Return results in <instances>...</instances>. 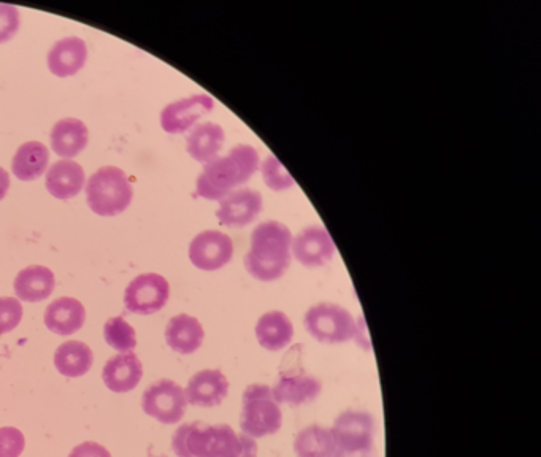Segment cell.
Masks as SVG:
<instances>
[{
    "label": "cell",
    "instance_id": "d4e9b609",
    "mask_svg": "<svg viewBox=\"0 0 541 457\" xmlns=\"http://www.w3.org/2000/svg\"><path fill=\"white\" fill-rule=\"evenodd\" d=\"M93 364V351L86 343L77 340L62 343L54 353V365L64 377H83L91 370Z\"/></svg>",
    "mask_w": 541,
    "mask_h": 457
},
{
    "label": "cell",
    "instance_id": "7402d4cb",
    "mask_svg": "<svg viewBox=\"0 0 541 457\" xmlns=\"http://www.w3.org/2000/svg\"><path fill=\"white\" fill-rule=\"evenodd\" d=\"M226 134L223 127L216 123H202L192 127L186 139V150L192 159L207 164L218 158L223 148Z\"/></svg>",
    "mask_w": 541,
    "mask_h": 457
},
{
    "label": "cell",
    "instance_id": "cb8c5ba5",
    "mask_svg": "<svg viewBox=\"0 0 541 457\" xmlns=\"http://www.w3.org/2000/svg\"><path fill=\"white\" fill-rule=\"evenodd\" d=\"M54 285V273L48 267L31 265L16 275L15 294L18 299L35 304L48 299L53 294Z\"/></svg>",
    "mask_w": 541,
    "mask_h": 457
},
{
    "label": "cell",
    "instance_id": "e575fe53",
    "mask_svg": "<svg viewBox=\"0 0 541 457\" xmlns=\"http://www.w3.org/2000/svg\"><path fill=\"white\" fill-rule=\"evenodd\" d=\"M8 189H10V175L4 167H0V200L7 196Z\"/></svg>",
    "mask_w": 541,
    "mask_h": 457
},
{
    "label": "cell",
    "instance_id": "f546056e",
    "mask_svg": "<svg viewBox=\"0 0 541 457\" xmlns=\"http://www.w3.org/2000/svg\"><path fill=\"white\" fill-rule=\"evenodd\" d=\"M23 318V305L15 297H0V335L12 332Z\"/></svg>",
    "mask_w": 541,
    "mask_h": 457
},
{
    "label": "cell",
    "instance_id": "603a6c76",
    "mask_svg": "<svg viewBox=\"0 0 541 457\" xmlns=\"http://www.w3.org/2000/svg\"><path fill=\"white\" fill-rule=\"evenodd\" d=\"M89 131L83 121L66 118L54 124L51 148L64 159H72L88 146Z\"/></svg>",
    "mask_w": 541,
    "mask_h": 457
},
{
    "label": "cell",
    "instance_id": "e0dca14e",
    "mask_svg": "<svg viewBox=\"0 0 541 457\" xmlns=\"http://www.w3.org/2000/svg\"><path fill=\"white\" fill-rule=\"evenodd\" d=\"M88 47L85 40L67 37L54 43L48 53V69L59 78L72 77L85 67Z\"/></svg>",
    "mask_w": 541,
    "mask_h": 457
},
{
    "label": "cell",
    "instance_id": "5bb4252c",
    "mask_svg": "<svg viewBox=\"0 0 541 457\" xmlns=\"http://www.w3.org/2000/svg\"><path fill=\"white\" fill-rule=\"evenodd\" d=\"M185 394L188 404L194 407H218L229 394V381L221 370H200L189 380Z\"/></svg>",
    "mask_w": 541,
    "mask_h": 457
},
{
    "label": "cell",
    "instance_id": "5b68a950",
    "mask_svg": "<svg viewBox=\"0 0 541 457\" xmlns=\"http://www.w3.org/2000/svg\"><path fill=\"white\" fill-rule=\"evenodd\" d=\"M283 426V411L269 385H251L243 392L240 429L248 437L264 438L277 434Z\"/></svg>",
    "mask_w": 541,
    "mask_h": 457
},
{
    "label": "cell",
    "instance_id": "484cf974",
    "mask_svg": "<svg viewBox=\"0 0 541 457\" xmlns=\"http://www.w3.org/2000/svg\"><path fill=\"white\" fill-rule=\"evenodd\" d=\"M50 162V151L40 142H27L18 148L13 158L12 170L21 181L42 177Z\"/></svg>",
    "mask_w": 541,
    "mask_h": 457
},
{
    "label": "cell",
    "instance_id": "9a60e30c",
    "mask_svg": "<svg viewBox=\"0 0 541 457\" xmlns=\"http://www.w3.org/2000/svg\"><path fill=\"white\" fill-rule=\"evenodd\" d=\"M143 377V365L135 353H123L108 359L102 370L105 386L116 394L132 391Z\"/></svg>",
    "mask_w": 541,
    "mask_h": 457
},
{
    "label": "cell",
    "instance_id": "ba28073f",
    "mask_svg": "<svg viewBox=\"0 0 541 457\" xmlns=\"http://www.w3.org/2000/svg\"><path fill=\"white\" fill-rule=\"evenodd\" d=\"M142 408L159 423H180L188 408L185 389L172 380L156 381L143 392Z\"/></svg>",
    "mask_w": 541,
    "mask_h": 457
},
{
    "label": "cell",
    "instance_id": "6da1fadb",
    "mask_svg": "<svg viewBox=\"0 0 541 457\" xmlns=\"http://www.w3.org/2000/svg\"><path fill=\"white\" fill-rule=\"evenodd\" d=\"M292 232L280 221H265L251 234V246L245 256V269L254 280L272 283L291 267Z\"/></svg>",
    "mask_w": 541,
    "mask_h": 457
},
{
    "label": "cell",
    "instance_id": "1f68e13d",
    "mask_svg": "<svg viewBox=\"0 0 541 457\" xmlns=\"http://www.w3.org/2000/svg\"><path fill=\"white\" fill-rule=\"evenodd\" d=\"M20 29V12L13 5L0 4V43L8 42Z\"/></svg>",
    "mask_w": 541,
    "mask_h": 457
},
{
    "label": "cell",
    "instance_id": "d6986e66",
    "mask_svg": "<svg viewBox=\"0 0 541 457\" xmlns=\"http://www.w3.org/2000/svg\"><path fill=\"white\" fill-rule=\"evenodd\" d=\"M45 326L58 335H72L80 331L86 321V310L80 300L59 297L45 310Z\"/></svg>",
    "mask_w": 541,
    "mask_h": 457
},
{
    "label": "cell",
    "instance_id": "83f0119b",
    "mask_svg": "<svg viewBox=\"0 0 541 457\" xmlns=\"http://www.w3.org/2000/svg\"><path fill=\"white\" fill-rule=\"evenodd\" d=\"M105 342L119 353H131L137 346V334L126 319L110 318L104 326Z\"/></svg>",
    "mask_w": 541,
    "mask_h": 457
},
{
    "label": "cell",
    "instance_id": "3957f363",
    "mask_svg": "<svg viewBox=\"0 0 541 457\" xmlns=\"http://www.w3.org/2000/svg\"><path fill=\"white\" fill-rule=\"evenodd\" d=\"M172 450L178 457H237L242 451L240 434L227 424H183L172 437Z\"/></svg>",
    "mask_w": 541,
    "mask_h": 457
},
{
    "label": "cell",
    "instance_id": "7c38bea8",
    "mask_svg": "<svg viewBox=\"0 0 541 457\" xmlns=\"http://www.w3.org/2000/svg\"><path fill=\"white\" fill-rule=\"evenodd\" d=\"M215 100L208 94H194L186 99L177 100L162 110L161 126L169 134H185L196 126L200 118L213 112Z\"/></svg>",
    "mask_w": 541,
    "mask_h": 457
},
{
    "label": "cell",
    "instance_id": "2e32d148",
    "mask_svg": "<svg viewBox=\"0 0 541 457\" xmlns=\"http://www.w3.org/2000/svg\"><path fill=\"white\" fill-rule=\"evenodd\" d=\"M323 391L321 381L311 377L307 373H289L278 380L275 388H272L273 397L278 404L291 405V407H302L318 399Z\"/></svg>",
    "mask_w": 541,
    "mask_h": 457
},
{
    "label": "cell",
    "instance_id": "4dcf8cb0",
    "mask_svg": "<svg viewBox=\"0 0 541 457\" xmlns=\"http://www.w3.org/2000/svg\"><path fill=\"white\" fill-rule=\"evenodd\" d=\"M26 446L23 432L16 427L0 429V457H20Z\"/></svg>",
    "mask_w": 541,
    "mask_h": 457
},
{
    "label": "cell",
    "instance_id": "52a82bcc",
    "mask_svg": "<svg viewBox=\"0 0 541 457\" xmlns=\"http://www.w3.org/2000/svg\"><path fill=\"white\" fill-rule=\"evenodd\" d=\"M305 329L324 345H342L357 337L356 319L342 305L316 304L308 308L304 318Z\"/></svg>",
    "mask_w": 541,
    "mask_h": 457
},
{
    "label": "cell",
    "instance_id": "d6a6232c",
    "mask_svg": "<svg viewBox=\"0 0 541 457\" xmlns=\"http://www.w3.org/2000/svg\"><path fill=\"white\" fill-rule=\"evenodd\" d=\"M69 457H112L105 446L96 442H85L75 446Z\"/></svg>",
    "mask_w": 541,
    "mask_h": 457
},
{
    "label": "cell",
    "instance_id": "277c9868",
    "mask_svg": "<svg viewBox=\"0 0 541 457\" xmlns=\"http://www.w3.org/2000/svg\"><path fill=\"white\" fill-rule=\"evenodd\" d=\"M131 181L118 167L107 166L97 170L86 185V200L91 210L99 216H116L123 213L132 202Z\"/></svg>",
    "mask_w": 541,
    "mask_h": 457
},
{
    "label": "cell",
    "instance_id": "ac0fdd59",
    "mask_svg": "<svg viewBox=\"0 0 541 457\" xmlns=\"http://www.w3.org/2000/svg\"><path fill=\"white\" fill-rule=\"evenodd\" d=\"M204 338V326L200 324L199 319L186 313L173 316L165 327L167 345L175 353L185 354V356L196 353L204 343Z\"/></svg>",
    "mask_w": 541,
    "mask_h": 457
},
{
    "label": "cell",
    "instance_id": "8992f818",
    "mask_svg": "<svg viewBox=\"0 0 541 457\" xmlns=\"http://www.w3.org/2000/svg\"><path fill=\"white\" fill-rule=\"evenodd\" d=\"M330 432L335 442V451L330 457H373L375 419L369 411H343Z\"/></svg>",
    "mask_w": 541,
    "mask_h": 457
},
{
    "label": "cell",
    "instance_id": "4316f807",
    "mask_svg": "<svg viewBox=\"0 0 541 457\" xmlns=\"http://www.w3.org/2000/svg\"><path fill=\"white\" fill-rule=\"evenodd\" d=\"M334 451L332 432L319 424L305 427L294 440V453L297 457H330Z\"/></svg>",
    "mask_w": 541,
    "mask_h": 457
},
{
    "label": "cell",
    "instance_id": "8fae6325",
    "mask_svg": "<svg viewBox=\"0 0 541 457\" xmlns=\"http://www.w3.org/2000/svg\"><path fill=\"white\" fill-rule=\"evenodd\" d=\"M292 256L307 269H319L335 256V243L323 226H308L292 239Z\"/></svg>",
    "mask_w": 541,
    "mask_h": 457
},
{
    "label": "cell",
    "instance_id": "44dd1931",
    "mask_svg": "<svg viewBox=\"0 0 541 457\" xmlns=\"http://www.w3.org/2000/svg\"><path fill=\"white\" fill-rule=\"evenodd\" d=\"M256 338L264 350H284L294 338V324L286 313L273 312L264 313L256 324Z\"/></svg>",
    "mask_w": 541,
    "mask_h": 457
},
{
    "label": "cell",
    "instance_id": "30bf717a",
    "mask_svg": "<svg viewBox=\"0 0 541 457\" xmlns=\"http://www.w3.org/2000/svg\"><path fill=\"white\" fill-rule=\"evenodd\" d=\"M234 256V242L221 231H204L194 237L189 245L192 265L205 272L223 269Z\"/></svg>",
    "mask_w": 541,
    "mask_h": 457
},
{
    "label": "cell",
    "instance_id": "4fadbf2b",
    "mask_svg": "<svg viewBox=\"0 0 541 457\" xmlns=\"http://www.w3.org/2000/svg\"><path fill=\"white\" fill-rule=\"evenodd\" d=\"M264 208V199L256 189L242 188L227 194L224 199L219 200L218 216L219 223L227 227L250 226L258 219Z\"/></svg>",
    "mask_w": 541,
    "mask_h": 457
},
{
    "label": "cell",
    "instance_id": "ffe728a7",
    "mask_svg": "<svg viewBox=\"0 0 541 457\" xmlns=\"http://www.w3.org/2000/svg\"><path fill=\"white\" fill-rule=\"evenodd\" d=\"M85 170L73 161L54 162L47 173L48 193L56 199L66 200L77 197L85 186Z\"/></svg>",
    "mask_w": 541,
    "mask_h": 457
},
{
    "label": "cell",
    "instance_id": "7a4b0ae2",
    "mask_svg": "<svg viewBox=\"0 0 541 457\" xmlns=\"http://www.w3.org/2000/svg\"><path fill=\"white\" fill-rule=\"evenodd\" d=\"M261 158L254 146L237 145L226 156L207 162L197 178V194L207 200H221L258 172Z\"/></svg>",
    "mask_w": 541,
    "mask_h": 457
},
{
    "label": "cell",
    "instance_id": "9c48e42d",
    "mask_svg": "<svg viewBox=\"0 0 541 457\" xmlns=\"http://www.w3.org/2000/svg\"><path fill=\"white\" fill-rule=\"evenodd\" d=\"M169 297V281L158 273H143L127 286L124 305L135 315H153L167 305Z\"/></svg>",
    "mask_w": 541,
    "mask_h": 457
},
{
    "label": "cell",
    "instance_id": "836d02e7",
    "mask_svg": "<svg viewBox=\"0 0 541 457\" xmlns=\"http://www.w3.org/2000/svg\"><path fill=\"white\" fill-rule=\"evenodd\" d=\"M240 440H242V451L237 457H258V443L254 438L240 434Z\"/></svg>",
    "mask_w": 541,
    "mask_h": 457
},
{
    "label": "cell",
    "instance_id": "f1b7e54d",
    "mask_svg": "<svg viewBox=\"0 0 541 457\" xmlns=\"http://www.w3.org/2000/svg\"><path fill=\"white\" fill-rule=\"evenodd\" d=\"M259 169H261L265 185H267V188L275 191V193H284V191H289V189L296 186V180L292 178L291 173L281 164L280 159L277 156H273V154H269L262 161Z\"/></svg>",
    "mask_w": 541,
    "mask_h": 457
}]
</instances>
